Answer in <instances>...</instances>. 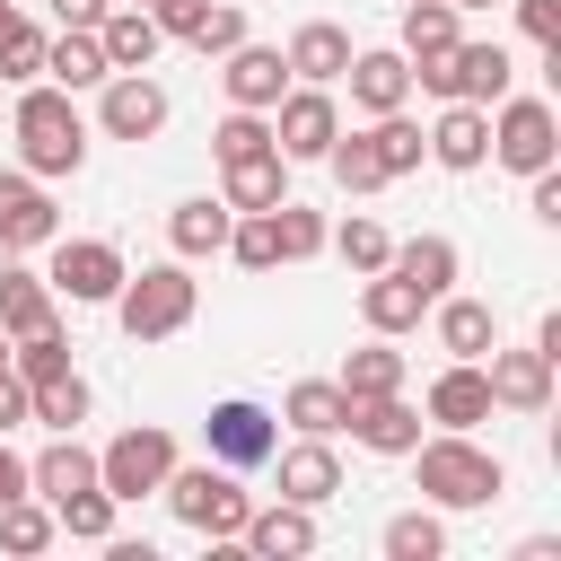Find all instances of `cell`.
<instances>
[{"label": "cell", "mask_w": 561, "mask_h": 561, "mask_svg": "<svg viewBox=\"0 0 561 561\" xmlns=\"http://www.w3.org/2000/svg\"><path fill=\"white\" fill-rule=\"evenodd\" d=\"M368 140H377V158H386V184H394V175H412V167L430 158V131H421L403 105H394V114H377V123H368Z\"/></svg>", "instance_id": "74e56055"}, {"label": "cell", "mask_w": 561, "mask_h": 561, "mask_svg": "<svg viewBox=\"0 0 561 561\" xmlns=\"http://www.w3.org/2000/svg\"><path fill=\"white\" fill-rule=\"evenodd\" d=\"M482 386H491V412H552V359L526 342V351H482Z\"/></svg>", "instance_id": "4fadbf2b"}, {"label": "cell", "mask_w": 561, "mask_h": 561, "mask_svg": "<svg viewBox=\"0 0 561 561\" xmlns=\"http://www.w3.org/2000/svg\"><path fill=\"white\" fill-rule=\"evenodd\" d=\"M237 552H254V561H307V552H316V508H298V500L245 508V526H237Z\"/></svg>", "instance_id": "9a60e30c"}, {"label": "cell", "mask_w": 561, "mask_h": 561, "mask_svg": "<svg viewBox=\"0 0 561 561\" xmlns=\"http://www.w3.org/2000/svg\"><path fill=\"white\" fill-rule=\"evenodd\" d=\"M430 324H438V351H447V359H482V351L500 342V316H491L482 298H456V289L430 298Z\"/></svg>", "instance_id": "d4e9b609"}, {"label": "cell", "mask_w": 561, "mask_h": 561, "mask_svg": "<svg viewBox=\"0 0 561 561\" xmlns=\"http://www.w3.org/2000/svg\"><path fill=\"white\" fill-rule=\"evenodd\" d=\"M18 491H26V456H18V447H9V430H0V508H9Z\"/></svg>", "instance_id": "c3c4849f"}, {"label": "cell", "mask_w": 561, "mask_h": 561, "mask_svg": "<svg viewBox=\"0 0 561 561\" xmlns=\"http://www.w3.org/2000/svg\"><path fill=\"white\" fill-rule=\"evenodd\" d=\"M193 307H202V280L184 272V254L123 272V289H114V324H123L131 342H175V333L193 324Z\"/></svg>", "instance_id": "3957f363"}, {"label": "cell", "mask_w": 561, "mask_h": 561, "mask_svg": "<svg viewBox=\"0 0 561 561\" xmlns=\"http://www.w3.org/2000/svg\"><path fill=\"white\" fill-rule=\"evenodd\" d=\"M517 26H526V44H561V0H517Z\"/></svg>", "instance_id": "bcb514c9"}, {"label": "cell", "mask_w": 561, "mask_h": 561, "mask_svg": "<svg viewBox=\"0 0 561 561\" xmlns=\"http://www.w3.org/2000/svg\"><path fill=\"white\" fill-rule=\"evenodd\" d=\"M430 158H438L447 175H473V167L491 158V105L447 96V105H438V123H430Z\"/></svg>", "instance_id": "e0dca14e"}, {"label": "cell", "mask_w": 561, "mask_h": 561, "mask_svg": "<svg viewBox=\"0 0 561 561\" xmlns=\"http://www.w3.org/2000/svg\"><path fill=\"white\" fill-rule=\"evenodd\" d=\"M53 324H61L53 280H44V272H26V263H0V333H9V342H26V333H53Z\"/></svg>", "instance_id": "7402d4cb"}, {"label": "cell", "mask_w": 561, "mask_h": 561, "mask_svg": "<svg viewBox=\"0 0 561 561\" xmlns=\"http://www.w3.org/2000/svg\"><path fill=\"white\" fill-rule=\"evenodd\" d=\"M9 140H18V167L44 175V184L88 167V114H79L70 88H53V79H26V88H18V105H9Z\"/></svg>", "instance_id": "6da1fadb"}, {"label": "cell", "mask_w": 561, "mask_h": 561, "mask_svg": "<svg viewBox=\"0 0 561 561\" xmlns=\"http://www.w3.org/2000/svg\"><path fill=\"white\" fill-rule=\"evenodd\" d=\"M202 438H210V465H228V473H254V465H272V447H280V421H272L254 394H219V403L202 412Z\"/></svg>", "instance_id": "ba28073f"}, {"label": "cell", "mask_w": 561, "mask_h": 561, "mask_svg": "<svg viewBox=\"0 0 561 561\" xmlns=\"http://www.w3.org/2000/svg\"><path fill=\"white\" fill-rule=\"evenodd\" d=\"M456 18H465V9H447V0H403V44H394V53H403L412 70L447 61V53H456V35H465Z\"/></svg>", "instance_id": "f1b7e54d"}, {"label": "cell", "mask_w": 561, "mask_h": 561, "mask_svg": "<svg viewBox=\"0 0 561 561\" xmlns=\"http://www.w3.org/2000/svg\"><path fill=\"white\" fill-rule=\"evenodd\" d=\"M53 535H61V526H53V500H35V491H18V500L0 508V552H18V561H26V552H44Z\"/></svg>", "instance_id": "ab89813d"}, {"label": "cell", "mask_w": 561, "mask_h": 561, "mask_svg": "<svg viewBox=\"0 0 561 561\" xmlns=\"http://www.w3.org/2000/svg\"><path fill=\"white\" fill-rule=\"evenodd\" d=\"M96 44H105V61H114V70H149L167 35H158V18H149V9H131V0H114V9L96 18Z\"/></svg>", "instance_id": "484cf974"}, {"label": "cell", "mask_w": 561, "mask_h": 561, "mask_svg": "<svg viewBox=\"0 0 561 561\" xmlns=\"http://www.w3.org/2000/svg\"><path fill=\"white\" fill-rule=\"evenodd\" d=\"M70 368V342H61V324L53 333H26V342H9V377L18 386H44V377H61Z\"/></svg>", "instance_id": "ee69618b"}, {"label": "cell", "mask_w": 561, "mask_h": 561, "mask_svg": "<svg viewBox=\"0 0 561 561\" xmlns=\"http://www.w3.org/2000/svg\"><path fill=\"white\" fill-rule=\"evenodd\" d=\"M88 377L79 368H61V377H44V386H26V421H44V430H79L88 421Z\"/></svg>", "instance_id": "e575fe53"}, {"label": "cell", "mask_w": 561, "mask_h": 561, "mask_svg": "<svg viewBox=\"0 0 561 561\" xmlns=\"http://www.w3.org/2000/svg\"><path fill=\"white\" fill-rule=\"evenodd\" d=\"M491 158L508 167V175H543L552 158H561V114H552V96H500L491 105Z\"/></svg>", "instance_id": "5b68a950"}, {"label": "cell", "mask_w": 561, "mask_h": 561, "mask_svg": "<svg viewBox=\"0 0 561 561\" xmlns=\"http://www.w3.org/2000/svg\"><path fill=\"white\" fill-rule=\"evenodd\" d=\"M105 70H114V61H105L96 26H61V35H44V79H53V88H70V96H79V88H96Z\"/></svg>", "instance_id": "4316f807"}, {"label": "cell", "mask_w": 561, "mask_h": 561, "mask_svg": "<svg viewBox=\"0 0 561 561\" xmlns=\"http://www.w3.org/2000/svg\"><path fill=\"white\" fill-rule=\"evenodd\" d=\"M324 245H333V254H342V263H351V272H377V263H386V254H394V237H386V228H377V219H368V210H351V219H342V228H324Z\"/></svg>", "instance_id": "7bdbcfd3"}, {"label": "cell", "mask_w": 561, "mask_h": 561, "mask_svg": "<svg viewBox=\"0 0 561 561\" xmlns=\"http://www.w3.org/2000/svg\"><path fill=\"white\" fill-rule=\"evenodd\" d=\"M53 237H61V210H53L44 175L0 167V254H35V245H53Z\"/></svg>", "instance_id": "7c38bea8"}, {"label": "cell", "mask_w": 561, "mask_h": 561, "mask_svg": "<svg viewBox=\"0 0 561 561\" xmlns=\"http://www.w3.org/2000/svg\"><path fill=\"white\" fill-rule=\"evenodd\" d=\"M447 9H500V0H447Z\"/></svg>", "instance_id": "f907efd6"}, {"label": "cell", "mask_w": 561, "mask_h": 561, "mask_svg": "<svg viewBox=\"0 0 561 561\" xmlns=\"http://www.w3.org/2000/svg\"><path fill=\"white\" fill-rule=\"evenodd\" d=\"M114 508H123V500H114L105 482H88V491L53 500V526H61L70 543H105V535H114Z\"/></svg>", "instance_id": "8d00e7d4"}, {"label": "cell", "mask_w": 561, "mask_h": 561, "mask_svg": "<svg viewBox=\"0 0 561 561\" xmlns=\"http://www.w3.org/2000/svg\"><path fill=\"white\" fill-rule=\"evenodd\" d=\"M386 561H438L447 552V526H438V508H403V517H386Z\"/></svg>", "instance_id": "f35d334b"}, {"label": "cell", "mask_w": 561, "mask_h": 561, "mask_svg": "<svg viewBox=\"0 0 561 561\" xmlns=\"http://www.w3.org/2000/svg\"><path fill=\"white\" fill-rule=\"evenodd\" d=\"M280 193H289V158H280V149H254V158L219 167V202H228V210H272Z\"/></svg>", "instance_id": "83f0119b"}, {"label": "cell", "mask_w": 561, "mask_h": 561, "mask_svg": "<svg viewBox=\"0 0 561 561\" xmlns=\"http://www.w3.org/2000/svg\"><path fill=\"white\" fill-rule=\"evenodd\" d=\"M228 219H237L228 202L193 193V202H175V210H167V245H175L184 263H202V254H219V245H228Z\"/></svg>", "instance_id": "f546056e"}, {"label": "cell", "mask_w": 561, "mask_h": 561, "mask_svg": "<svg viewBox=\"0 0 561 561\" xmlns=\"http://www.w3.org/2000/svg\"><path fill=\"white\" fill-rule=\"evenodd\" d=\"M0 79H9V88L44 79V26H35L26 9H9V0H0Z\"/></svg>", "instance_id": "d590c367"}, {"label": "cell", "mask_w": 561, "mask_h": 561, "mask_svg": "<svg viewBox=\"0 0 561 561\" xmlns=\"http://www.w3.org/2000/svg\"><path fill=\"white\" fill-rule=\"evenodd\" d=\"M508 79H517L508 44H465V35H456V53H447L438 70H421L412 88H430V96H465V105H500Z\"/></svg>", "instance_id": "30bf717a"}, {"label": "cell", "mask_w": 561, "mask_h": 561, "mask_svg": "<svg viewBox=\"0 0 561 561\" xmlns=\"http://www.w3.org/2000/svg\"><path fill=\"white\" fill-rule=\"evenodd\" d=\"M131 9H149V0H131Z\"/></svg>", "instance_id": "f5cc1de1"}, {"label": "cell", "mask_w": 561, "mask_h": 561, "mask_svg": "<svg viewBox=\"0 0 561 561\" xmlns=\"http://www.w3.org/2000/svg\"><path fill=\"white\" fill-rule=\"evenodd\" d=\"M272 237H280V263H307V254H324V210H307V202H272Z\"/></svg>", "instance_id": "b9f144b4"}, {"label": "cell", "mask_w": 561, "mask_h": 561, "mask_svg": "<svg viewBox=\"0 0 561 561\" xmlns=\"http://www.w3.org/2000/svg\"><path fill=\"white\" fill-rule=\"evenodd\" d=\"M526 193H535V219H543V228H561V167L526 175Z\"/></svg>", "instance_id": "7dc6e473"}, {"label": "cell", "mask_w": 561, "mask_h": 561, "mask_svg": "<svg viewBox=\"0 0 561 561\" xmlns=\"http://www.w3.org/2000/svg\"><path fill=\"white\" fill-rule=\"evenodd\" d=\"M359 280H368V289H359V324H368V333H394V342H403V333L430 316V298H421L394 263H377V272H359Z\"/></svg>", "instance_id": "603a6c76"}, {"label": "cell", "mask_w": 561, "mask_h": 561, "mask_svg": "<svg viewBox=\"0 0 561 561\" xmlns=\"http://www.w3.org/2000/svg\"><path fill=\"white\" fill-rule=\"evenodd\" d=\"M324 167H333V184H342L351 202H368V193H386V158H377V140H368V131H333V149H324Z\"/></svg>", "instance_id": "836d02e7"}, {"label": "cell", "mask_w": 561, "mask_h": 561, "mask_svg": "<svg viewBox=\"0 0 561 561\" xmlns=\"http://www.w3.org/2000/svg\"><path fill=\"white\" fill-rule=\"evenodd\" d=\"M158 491H167V508H175L193 535H210V543H237V526H245V508H254L228 465H184V456H175V473H167Z\"/></svg>", "instance_id": "277c9868"}, {"label": "cell", "mask_w": 561, "mask_h": 561, "mask_svg": "<svg viewBox=\"0 0 561 561\" xmlns=\"http://www.w3.org/2000/svg\"><path fill=\"white\" fill-rule=\"evenodd\" d=\"M88 482H96V447H79V430H53V447L26 456V491L35 500H70Z\"/></svg>", "instance_id": "cb8c5ba5"}, {"label": "cell", "mask_w": 561, "mask_h": 561, "mask_svg": "<svg viewBox=\"0 0 561 561\" xmlns=\"http://www.w3.org/2000/svg\"><path fill=\"white\" fill-rule=\"evenodd\" d=\"M351 53H359V44H351V26H333V18H307V26L289 35V53H280V61H289V79H307V88H342Z\"/></svg>", "instance_id": "d6986e66"}, {"label": "cell", "mask_w": 561, "mask_h": 561, "mask_svg": "<svg viewBox=\"0 0 561 561\" xmlns=\"http://www.w3.org/2000/svg\"><path fill=\"white\" fill-rule=\"evenodd\" d=\"M228 44H245V9L237 0H210V18L193 26V53H228Z\"/></svg>", "instance_id": "f6af8a7d"}, {"label": "cell", "mask_w": 561, "mask_h": 561, "mask_svg": "<svg viewBox=\"0 0 561 561\" xmlns=\"http://www.w3.org/2000/svg\"><path fill=\"white\" fill-rule=\"evenodd\" d=\"M272 465H280V500H298V508H324V500L342 491V456H333V438L272 447Z\"/></svg>", "instance_id": "44dd1931"}, {"label": "cell", "mask_w": 561, "mask_h": 561, "mask_svg": "<svg viewBox=\"0 0 561 561\" xmlns=\"http://www.w3.org/2000/svg\"><path fill=\"white\" fill-rule=\"evenodd\" d=\"M0 359H9V333H0Z\"/></svg>", "instance_id": "816d5d0a"}, {"label": "cell", "mask_w": 561, "mask_h": 561, "mask_svg": "<svg viewBox=\"0 0 561 561\" xmlns=\"http://www.w3.org/2000/svg\"><path fill=\"white\" fill-rule=\"evenodd\" d=\"M351 403L359 394H403V351H394V333H368L351 359H342V377H333Z\"/></svg>", "instance_id": "d6a6232c"}, {"label": "cell", "mask_w": 561, "mask_h": 561, "mask_svg": "<svg viewBox=\"0 0 561 561\" xmlns=\"http://www.w3.org/2000/svg\"><path fill=\"white\" fill-rule=\"evenodd\" d=\"M386 263H394V272H403V280H412L421 298H447V289H456V272H465L456 237H412V245H394Z\"/></svg>", "instance_id": "1f68e13d"}, {"label": "cell", "mask_w": 561, "mask_h": 561, "mask_svg": "<svg viewBox=\"0 0 561 561\" xmlns=\"http://www.w3.org/2000/svg\"><path fill=\"white\" fill-rule=\"evenodd\" d=\"M412 473H421V500L430 508H491L508 491V465L491 447H473V430H430L412 447Z\"/></svg>", "instance_id": "7a4b0ae2"}, {"label": "cell", "mask_w": 561, "mask_h": 561, "mask_svg": "<svg viewBox=\"0 0 561 561\" xmlns=\"http://www.w3.org/2000/svg\"><path fill=\"white\" fill-rule=\"evenodd\" d=\"M123 245L114 237H53V298H70V307H114V289H123Z\"/></svg>", "instance_id": "52a82bcc"}, {"label": "cell", "mask_w": 561, "mask_h": 561, "mask_svg": "<svg viewBox=\"0 0 561 561\" xmlns=\"http://www.w3.org/2000/svg\"><path fill=\"white\" fill-rule=\"evenodd\" d=\"M105 9H114V0H53V18H61V26H96Z\"/></svg>", "instance_id": "681fc988"}, {"label": "cell", "mask_w": 561, "mask_h": 561, "mask_svg": "<svg viewBox=\"0 0 561 561\" xmlns=\"http://www.w3.org/2000/svg\"><path fill=\"white\" fill-rule=\"evenodd\" d=\"M280 421H289L298 438H333V430L351 421V394H342L333 377H298V386L280 394Z\"/></svg>", "instance_id": "4dcf8cb0"}, {"label": "cell", "mask_w": 561, "mask_h": 561, "mask_svg": "<svg viewBox=\"0 0 561 561\" xmlns=\"http://www.w3.org/2000/svg\"><path fill=\"white\" fill-rule=\"evenodd\" d=\"M167 114H175V96H167L149 70H105V79H96V131H105V140H131V149H140V140L167 131Z\"/></svg>", "instance_id": "8992f818"}, {"label": "cell", "mask_w": 561, "mask_h": 561, "mask_svg": "<svg viewBox=\"0 0 561 561\" xmlns=\"http://www.w3.org/2000/svg\"><path fill=\"white\" fill-rule=\"evenodd\" d=\"M342 430H351L368 456H412V447H421V403H412V394H359Z\"/></svg>", "instance_id": "2e32d148"}, {"label": "cell", "mask_w": 561, "mask_h": 561, "mask_svg": "<svg viewBox=\"0 0 561 561\" xmlns=\"http://www.w3.org/2000/svg\"><path fill=\"white\" fill-rule=\"evenodd\" d=\"M342 88H351V105H359V114L377 123V114H394V105L412 96V61H403L394 44H377V53H351Z\"/></svg>", "instance_id": "ffe728a7"}, {"label": "cell", "mask_w": 561, "mask_h": 561, "mask_svg": "<svg viewBox=\"0 0 561 561\" xmlns=\"http://www.w3.org/2000/svg\"><path fill=\"white\" fill-rule=\"evenodd\" d=\"M219 88H228V105L272 114V105L289 96V61H280V44H228V53H219Z\"/></svg>", "instance_id": "5bb4252c"}, {"label": "cell", "mask_w": 561, "mask_h": 561, "mask_svg": "<svg viewBox=\"0 0 561 561\" xmlns=\"http://www.w3.org/2000/svg\"><path fill=\"white\" fill-rule=\"evenodd\" d=\"M254 149H272V114L228 105V114L210 123V158H219V167H237V158H254Z\"/></svg>", "instance_id": "60d3db41"}, {"label": "cell", "mask_w": 561, "mask_h": 561, "mask_svg": "<svg viewBox=\"0 0 561 561\" xmlns=\"http://www.w3.org/2000/svg\"><path fill=\"white\" fill-rule=\"evenodd\" d=\"M333 131H342V105H333V88H307V79H289V96L272 105V149L298 167V158H324V149H333Z\"/></svg>", "instance_id": "8fae6325"}, {"label": "cell", "mask_w": 561, "mask_h": 561, "mask_svg": "<svg viewBox=\"0 0 561 561\" xmlns=\"http://www.w3.org/2000/svg\"><path fill=\"white\" fill-rule=\"evenodd\" d=\"M167 473H175V430H158V421H140V430H123V438L96 447V482L114 500H149Z\"/></svg>", "instance_id": "9c48e42d"}, {"label": "cell", "mask_w": 561, "mask_h": 561, "mask_svg": "<svg viewBox=\"0 0 561 561\" xmlns=\"http://www.w3.org/2000/svg\"><path fill=\"white\" fill-rule=\"evenodd\" d=\"M421 412H430L438 430H482V421H491V386H482V359H447V368L430 377Z\"/></svg>", "instance_id": "ac0fdd59"}]
</instances>
